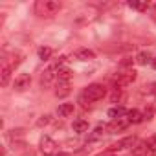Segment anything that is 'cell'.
Here are the masks:
<instances>
[{"instance_id": "1", "label": "cell", "mask_w": 156, "mask_h": 156, "mask_svg": "<svg viewBox=\"0 0 156 156\" xmlns=\"http://www.w3.org/2000/svg\"><path fill=\"white\" fill-rule=\"evenodd\" d=\"M61 11V2H57V0H39V2H35V13L39 17H53Z\"/></svg>"}, {"instance_id": "2", "label": "cell", "mask_w": 156, "mask_h": 156, "mask_svg": "<svg viewBox=\"0 0 156 156\" xmlns=\"http://www.w3.org/2000/svg\"><path fill=\"white\" fill-rule=\"evenodd\" d=\"M105 96H107V88H105L103 85H98V83H94V85H88V87L83 90V94H81V101L94 103V101H99V99H103Z\"/></svg>"}, {"instance_id": "3", "label": "cell", "mask_w": 156, "mask_h": 156, "mask_svg": "<svg viewBox=\"0 0 156 156\" xmlns=\"http://www.w3.org/2000/svg\"><path fill=\"white\" fill-rule=\"evenodd\" d=\"M112 87L114 88H125V87H129V85H132L134 81H136V72L134 70H127V72H123V73H118V75H114L112 77Z\"/></svg>"}, {"instance_id": "4", "label": "cell", "mask_w": 156, "mask_h": 156, "mask_svg": "<svg viewBox=\"0 0 156 156\" xmlns=\"http://www.w3.org/2000/svg\"><path fill=\"white\" fill-rule=\"evenodd\" d=\"M41 152L44 156H57L59 154V145L50 136H42L41 138Z\"/></svg>"}, {"instance_id": "5", "label": "cell", "mask_w": 156, "mask_h": 156, "mask_svg": "<svg viewBox=\"0 0 156 156\" xmlns=\"http://www.w3.org/2000/svg\"><path fill=\"white\" fill-rule=\"evenodd\" d=\"M57 70H59V64L50 66V68H46V70L41 73V87H42V88L51 87V83L57 79Z\"/></svg>"}, {"instance_id": "6", "label": "cell", "mask_w": 156, "mask_h": 156, "mask_svg": "<svg viewBox=\"0 0 156 156\" xmlns=\"http://www.w3.org/2000/svg\"><path fill=\"white\" fill-rule=\"evenodd\" d=\"M30 83H31V75H30V73H20V75L15 77L13 88L19 90V92H22V90H26V88L30 87Z\"/></svg>"}, {"instance_id": "7", "label": "cell", "mask_w": 156, "mask_h": 156, "mask_svg": "<svg viewBox=\"0 0 156 156\" xmlns=\"http://www.w3.org/2000/svg\"><path fill=\"white\" fill-rule=\"evenodd\" d=\"M130 121L129 119H125V118H119V119H112L108 125H107V130L110 132V134H114V132H119V130H123V129H127V125H129Z\"/></svg>"}, {"instance_id": "8", "label": "cell", "mask_w": 156, "mask_h": 156, "mask_svg": "<svg viewBox=\"0 0 156 156\" xmlns=\"http://www.w3.org/2000/svg\"><path fill=\"white\" fill-rule=\"evenodd\" d=\"M134 143H136V138H134V136H129V138L119 140L118 143H112L108 149H110V151H121V149H129V147H132Z\"/></svg>"}, {"instance_id": "9", "label": "cell", "mask_w": 156, "mask_h": 156, "mask_svg": "<svg viewBox=\"0 0 156 156\" xmlns=\"http://www.w3.org/2000/svg\"><path fill=\"white\" fill-rule=\"evenodd\" d=\"M72 129H73V132H77V134H83V132L88 130V121L83 119V118H77V119H73Z\"/></svg>"}, {"instance_id": "10", "label": "cell", "mask_w": 156, "mask_h": 156, "mask_svg": "<svg viewBox=\"0 0 156 156\" xmlns=\"http://www.w3.org/2000/svg\"><path fill=\"white\" fill-rule=\"evenodd\" d=\"M70 77H72V70L66 66H59L57 70V83H70Z\"/></svg>"}, {"instance_id": "11", "label": "cell", "mask_w": 156, "mask_h": 156, "mask_svg": "<svg viewBox=\"0 0 156 156\" xmlns=\"http://www.w3.org/2000/svg\"><path fill=\"white\" fill-rule=\"evenodd\" d=\"M73 55H75V59H79V61H92L96 57V53L92 50H88V48H79Z\"/></svg>"}, {"instance_id": "12", "label": "cell", "mask_w": 156, "mask_h": 156, "mask_svg": "<svg viewBox=\"0 0 156 156\" xmlns=\"http://www.w3.org/2000/svg\"><path fill=\"white\" fill-rule=\"evenodd\" d=\"M73 110H75L73 103H62V105H59V108H57V114H59L61 118H70V116L73 114Z\"/></svg>"}, {"instance_id": "13", "label": "cell", "mask_w": 156, "mask_h": 156, "mask_svg": "<svg viewBox=\"0 0 156 156\" xmlns=\"http://www.w3.org/2000/svg\"><path fill=\"white\" fill-rule=\"evenodd\" d=\"M127 119H129L130 123H141V121L145 119V114H141L140 110L132 108V110H129V112H127Z\"/></svg>"}, {"instance_id": "14", "label": "cell", "mask_w": 156, "mask_h": 156, "mask_svg": "<svg viewBox=\"0 0 156 156\" xmlns=\"http://www.w3.org/2000/svg\"><path fill=\"white\" fill-rule=\"evenodd\" d=\"M11 66L8 64V62H4V66H2V77H0V85L2 87H8V83H9V77H11Z\"/></svg>"}, {"instance_id": "15", "label": "cell", "mask_w": 156, "mask_h": 156, "mask_svg": "<svg viewBox=\"0 0 156 156\" xmlns=\"http://www.w3.org/2000/svg\"><path fill=\"white\" fill-rule=\"evenodd\" d=\"M123 116H127V110H125L123 107H112V108L108 110V118H112V119H119V118H123Z\"/></svg>"}, {"instance_id": "16", "label": "cell", "mask_w": 156, "mask_h": 156, "mask_svg": "<svg viewBox=\"0 0 156 156\" xmlns=\"http://www.w3.org/2000/svg\"><path fill=\"white\" fill-rule=\"evenodd\" d=\"M59 98H64L70 94V83H57V92H55Z\"/></svg>"}, {"instance_id": "17", "label": "cell", "mask_w": 156, "mask_h": 156, "mask_svg": "<svg viewBox=\"0 0 156 156\" xmlns=\"http://www.w3.org/2000/svg\"><path fill=\"white\" fill-rule=\"evenodd\" d=\"M107 130V127H103V125H98L96 129H94V132L88 136V141H96V140H99L101 136H103V132Z\"/></svg>"}, {"instance_id": "18", "label": "cell", "mask_w": 156, "mask_h": 156, "mask_svg": "<svg viewBox=\"0 0 156 156\" xmlns=\"http://www.w3.org/2000/svg\"><path fill=\"white\" fill-rule=\"evenodd\" d=\"M51 53H53V50H51V48H48V46L39 48V59H41V61H48V59L51 57Z\"/></svg>"}, {"instance_id": "19", "label": "cell", "mask_w": 156, "mask_h": 156, "mask_svg": "<svg viewBox=\"0 0 156 156\" xmlns=\"http://www.w3.org/2000/svg\"><path fill=\"white\" fill-rule=\"evenodd\" d=\"M125 94H123V90L121 88H114V92H112V96H110V99H112V103H118V101H125Z\"/></svg>"}, {"instance_id": "20", "label": "cell", "mask_w": 156, "mask_h": 156, "mask_svg": "<svg viewBox=\"0 0 156 156\" xmlns=\"http://www.w3.org/2000/svg\"><path fill=\"white\" fill-rule=\"evenodd\" d=\"M136 62L138 64H147V62H151V55L147 51H141V53L136 55Z\"/></svg>"}, {"instance_id": "21", "label": "cell", "mask_w": 156, "mask_h": 156, "mask_svg": "<svg viewBox=\"0 0 156 156\" xmlns=\"http://www.w3.org/2000/svg\"><path fill=\"white\" fill-rule=\"evenodd\" d=\"M129 6H130L132 9H138V11H147L149 2H129Z\"/></svg>"}, {"instance_id": "22", "label": "cell", "mask_w": 156, "mask_h": 156, "mask_svg": "<svg viewBox=\"0 0 156 156\" xmlns=\"http://www.w3.org/2000/svg\"><path fill=\"white\" fill-rule=\"evenodd\" d=\"M145 145H147V149L154 154V152H156V134H152V136L145 141Z\"/></svg>"}, {"instance_id": "23", "label": "cell", "mask_w": 156, "mask_h": 156, "mask_svg": "<svg viewBox=\"0 0 156 156\" xmlns=\"http://www.w3.org/2000/svg\"><path fill=\"white\" fill-rule=\"evenodd\" d=\"M51 121V118H50V114H44V116H41V119L37 121V125L39 127H44V125H48Z\"/></svg>"}, {"instance_id": "24", "label": "cell", "mask_w": 156, "mask_h": 156, "mask_svg": "<svg viewBox=\"0 0 156 156\" xmlns=\"http://www.w3.org/2000/svg\"><path fill=\"white\" fill-rule=\"evenodd\" d=\"M151 64H152V68H156V59H154V61H151Z\"/></svg>"}, {"instance_id": "25", "label": "cell", "mask_w": 156, "mask_h": 156, "mask_svg": "<svg viewBox=\"0 0 156 156\" xmlns=\"http://www.w3.org/2000/svg\"><path fill=\"white\" fill-rule=\"evenodd\" d=\"M57 156H70V154H66V152H59Z\"/></svg>"}, {"instance_id": "26", "label": "cell", "mask_w": 156, "mask_h": 156, "mask_svg": "<svg viewBox=\"0 0 156 156\" xmlns=\"http://www.w3.org/2000/svg\"><path fill=\"white\" fill-rule=\"evenodd\" d=\"M110 156H112V154H110Z\"/></svg>"}]
</instances>
